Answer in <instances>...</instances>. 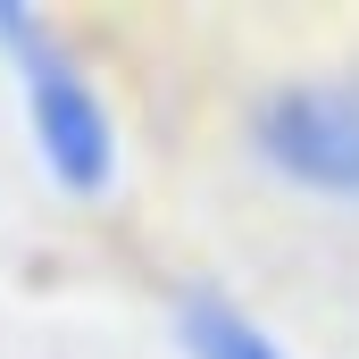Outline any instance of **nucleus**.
Returning <instances> with one entry per match:
<instances>
[{"label": "nucleus", "mask_w": 359, "mask_h": 359, "mask_svg": "<svg viewBox=\"0 0 359 359\" xmlns=\"http://www.w3.org/2000/svg\"><path fill=\"white\" fill-rule=\"evenodd\" d=\"M251 151H259L284 184H301V192L359 201V67L259 92V109H251Z\"/></svg>", "instance_id": "1"}, {"label": "nucleus", "mask_w": 359, "mask_h": 359, "mask_svg": "<svg viewBox=\"0 0 359 359\" xmlns=\"http://www.w3.org/2000/svg\"><path fill=\"white\" fill-rule=\"evenodd\" d=\"M0 42H8V59L25 67V109H34V151H42V168L67 184V192H100L109 168H117V134H109V109H100V92L84 84V67H76L67 50H50L42 25H34L25 8H8V0H0Z\"/></svg>", "instance_id": "2"}, {"label": "nucleus", "mask_w": 359, "mask_h": 359, "mask_svg": "<svg viewBox=\"0 0 359 359\" xmlns=\"http://www.w3.org/2000/svg\"><path fill=\"white\" fill-rule=\"evenodd\" d=\"M176 334H184L192 359H292L268 326H251V309H234V301L209 292V284L176 292Z\"/></svg>", "instance_id": "3"}]
</instances>
